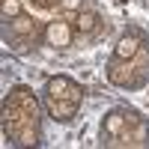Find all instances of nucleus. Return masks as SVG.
I'll return each instance as SVG.
<instances>
[{
    "mask_svg": "<svg viewBox=\"0 0 149 149\" xmlns=\"http://www.w3.org/2000/svg\"><path fill=\"white\" fill-rule=\"evenodd\" d=\"M45 95H51V98H66V102H78V104H81L84 90H81L72 78L57 74V78H48V81H45Z\"/></svg>",
    "mask_w": 149,
    "mask_h": 149,
    "instance_id": "obj_1",
    "label": "nucleus"
},
{
    "mask_svg": "<svg viewBox=\"0 0 149 149\" xmlns=\"http://www.w3.org/2000/svg\"><path fill=\"white\" fill-rule=\"evenodd\" d=\"M74 39V27H72V21L66 18H54V21H48L45 24V42L51 45V48H69Z\"/></svg>",
    "mask_w": 149,
    "mask_h": 149,
    "instance_id": "obj_2",
    "label": "nucleus"
},
{
    "mask_svg": "<svg viewBox=\"0 0 149 149\" xmlns=\"http://www.w3.org/2000/svg\"><path fill=\"white\" fill-rule=\"evenodd\" d=\"M107 81L113 86H137L140 84V72L134 66V60H116L107 69Z\"/></svg>",
    "mask_w": 149,
    "mask_h": 149,
    "instance_id": "obj_3",
    "label": "nucleus"
},
{
    "mask_svg": "<svg viewBox=\"0 0 149 149\" xmlns=\"http://www.w3.org/2000/svg\"><path fill=\"white\" fill-rule=\"evenodd\" d=\"M45 110H48V116H51V119L69 122V119H74V113H78V102H66V98H51V95H45Z\"/></svg>",
    "mask_w": 149,
    "mask_h": 149,
    "instance_id": "obj_4",
    "label": "nucleus"
},
{
    "mask_svg": "<svg viewBox=\"0 0 149 149\" xmlns=\"http://www.w3.org/2000/svg\"><path fill=\"white\" fill-rule=\"evenodd\" d=\"M6 98H9V102H15V104H21L30 116H39V98H36V93L30 90V86H24V84L12 86Z\"/></svg>",
    "mask_w": 149,
    "mask_h": 149,
    "instance_id": "obj_5",
    "label": "nucleus"
},
{
    "mask_svg": "<svg viewBox=\"0 0 149 149\" xmlns=\"http://www.w3.org/2000/svg\"><path fill=\"white\" fill-rule=\"evenodd\" d=\"M140 45H143V39H140V36L125 33V36H122V39L113 45V57H116V60H134V54L140 51Z\"/></svg>",
    "mask_w": 149,
    "mask_h": 149,
    "instance_id": "obj_6",
    "label": "nucleus"
},
{
    "mask_svg": "<svg viewBox=\"0 0 149 149\" xmlns=\"http://www.w3.org/2000/svg\"><path fill=\"white\" fill-rule=\"evenodd\" d=\"M36 30H39V21H36L33 15H15L9 18V33L12 36H36Z\"/></svg>",
    "mask_w": 149,
    "mask_h": 149,
    "instance_id": "obj_7",
    "label": "nucleus"
},
{
    "mask_svg": "<svg viewBox=\"0 0 149 149\" xmlns=\"http://www.w3.org/2000/svg\"><path fill=\"white\" fill-rule=\"evenodd\" d=\"M18 146H36L39 143V116H27L21 125V134L15 137Z\"/></svg>",
    "mask_w": 149,
    "mask_h": 149,
    "instance_id": "obj_8",
    "label": "nucleus"
},
{
    "mask_svg": "<svg viewBox=\"0 0 149 149\" xmlns=\"http://www.w3.org/2000/svg\"><path fill=\"white\" fill-rule=\"evenodd\" d=\"M128 131V119H125V110H110L104 116V134L107 137H116V134H125Z\"/></svg>",
    "mask_w": 149,
    "mask_h": 149,
    "instance_id": "obj_9",
    "label": "nucleus"
},
{
    "mask_svg": "<svg viewBox=\"0 0 149 149\" xmlns=\"http://www.w3.org/2000/svg\"><path fill=\"white\" fill-rule=\"evenodd\" d=\"M95 24H98L95 12H90V9H81L78 15H74V21H72V27L78 30V33H93V30H95Z\"/></svg>",
    "mask_w": 149,
    "mask_h": 149,
    "instance_id": "obj_10",
    "label": "nucleus"
},
{
    "mask_svg": "<svg viewBox=\"0 0 149 149\" xmlns=\"http://www.w3.org/2000/svg\"><path fill=\"white\" fill-rule=\"evenodd\" d=\"M128 134H131L134 146H143V143L149 140V125H146V122H137L134 128H128Z\"/></svg>",
    "mask_w": 149,
    "mask_h": 149,
    "instance_id": "obj_11",
    "label": "nucleus"
},
{
    "mask_svg": "<svg viewBox=\"0 0 149 149\" xmlns=\"http://www.w3.org/2000/svg\"><path fill=\"white\" fill-rule=\"evenodd\" d=\"M134 66H137V72H140V74L149 69V45H140V51L134 54Z\"/></svg>",
    "mask_w": 149,
    "mask_h": 149,
    "instance_id": "obj_12",
    "label": "nucleus"
},
{
    "mask_svg": "<svg viewBox=\"0 0 149 149\" xmlns=\"http://www.w3.org/2000/svg\"><path fill=\"white\" fill-rule=\"evenodd\" d=\"M0 9H3V18H6V21L15 18V15H21V3H18V0H3Z\"/></svg>",
    "mask_w": 149,
    "mask_h": 149,
    "instance_id": "obj_13",
    "label": "nucleus"
},
{
    "mask_svg": "<svg viewBox=\"0 0 149 149\" xmlns=\"http://www.w3.org/2000/svg\"><path fill=\"white\" fill-rule=\"evenodd\" d=\"M60 12H81V0H60Z\"/></svg>",
    "mask_w": 149,
    "mask_h": 149,
    "instance_id": "obj_14",
    "label": "nucleus"
},
{
    "mask_svg": "<svg viewBox=\"0 0 149 149\" xmlns=\"http://www.w3.org/2000/svg\"><path fill=\"white\" fill-rule=\"evenodd\" d=\"M125 119H128V128H134L137 122H143V116L137 113V110H125Z\"/></svg>",
    "mask_w": 149,
    "mask_h": 149,
    "instance_id": "obj_15",
    "label": "nucleus"
}]
</instances>
